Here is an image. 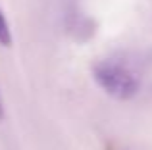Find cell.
I'll return each instance as SVG.
<instances>
[{"instance_id": "6da1fadb", "label": "cell", "mask_w": 152, "mask_h": 150, "mask_svg": "<svg viewBox=\"0 0 152 150\" xmlns=\"http://www.w3.org/2000/svg\"><path fill=\"white\" fill-rule=\"evenodd\" d=\"M93 77L104 92L118 100H129L139 92V79L125 64L118 60H102L94 64Z\"/></svg>"}, {"instance_id": "7a4b0ae2", "label": "cell", "mask_w": 152, "mask_h": 150, "mask_svg": "<svg viewBox=\"0 0 152 150\" xmlns=\"http://www.w3.org/2000/svg\"><path fill=\"white\" fill-rule=\"evenodd\" d=\"M0 44L2 46H12V31L8 25V19L0 8Z\"/></svg>"}, {"instance_id": "3957f363", "label": "cell", "mask_w": 152, "mask_h": 150, "mask_svg": "<svg viewBox=\"0 0 152 150\" xmlns=\"http://www.w3.org/2000/svg\"><path fill=\"white\" fill-rule=\"evenodd\" d=\"M4 119V106H2V100H0V121Z\"/></svg>"}]
</instances>
